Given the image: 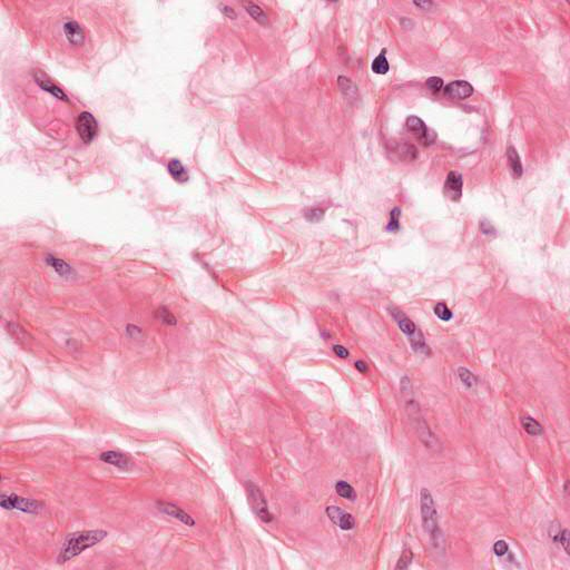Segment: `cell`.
Returning <instances> with one entry per match:
<instances>
[{"label":"cell","instance_id":"5b68a950","mask_svg":"<svg viewBox=\"0 0 570 570\" xmlns=\"http://www.w3.org/2000/svg\"><path fill=\"white\" fill-rule=\"evenodd\" d=\"M76 128L80 138L85 144L92 143L97 134V122L94 116L88 111H83L76 120Z\"/></svg>","mask_w":570,"mask_h":570},{"label":"cell","instance_id":"44dd1931","mask_svg":"<svg viewBox=\"0 0 570 570\" xmlns=\"http://www.w3.org/2000/svg\"><path fill=\"white\" fill-rule=\"evenodd\" d=\"M521 424L523 430L529 434L540 435L544 433V428H542V425L538 422L537 420L532 419L531 416H524V418H522Z\"/></svg>","mask_w":570,"mask_h":570},{"label":"cell","instance_id":"83f0119b","mask_svg":"<svg viewBox=\"0 0 570 570\" xmlns=\"http://www.w3.org/2000/svg\"><path fill=\"white\" fill-rule=\"evenodd\" d=\"M323 217H324V210L320 208L309 209L305 212V218H307L309 222L317 223L320 222L321 219H323Z\"/></svg>","mask_w":570,"mask_h":570},{"label":"cell","instance_id":"1f68e13d","mask_svg":"<svg viewBox=\"0 0 570 570\" xmlns=\"http://www.w3.org/2000/svg\"><path fill=\"white\" fill-rule=\"evenodd\" d=\"M509 550V546L505 540H498L493 545V551L497 556H505Z\"/></svg>","mask_w":570,"mask_h":570},{"label":"cell","instance_id":"8d00e7d4","mask_svg":"<svg viewBox=\"0 0 570 570\" xmlns=\"http://www.w3.org/2000/svg\"><path fill=\"white\" fill-rule=\"evenodd\" d=\"M354 365H356V369H357L359 372H361V373H366V372L369 371V366H367V364H366V363H365L364 361H361V360H360V361H357L356 364H354Z\"/></svg>","mask_w":570,"mask_h":570},{"label":"cell","instance_id":"e0dca14e","mask_svg":"<svg viewBox=\"0 0 570 570\" xmlns=\"http://www.w3.org/2000/svg\"><path fill=\"white\" fill-rule=\"evenodd\" d=\"M168 172L170 174V176L178 183H185L188 181L187 170L178 159H172L169 161Z\"/></svg>","mask_w":570,"mask_h":570},{"label":"cell","instance_id":"603a6c76","mask_svg":"<svg viewBox=\"0 0 570 570\" xmlns=\"http://www.w3.org/2000/svg\"><path fill=\"white\" fill-rule=\"evenodd\" d=\"M458 375H459L461 382L464 383L466 388H473L475 387V384H477V378H475V375L470 370L466 369V367L460 366L459 369H458Z\"/></svg>","mask_w":570,"mask_h":570},{"label":"cell","instance_id":"5bb4252c","mask_svg":"<svg viewBox=\"0 0 570 570\" xmlns=\"http://www.w3.org/2000/svg\"><path fill=\"white\" fill-rule=\"evenodd\" d=\"M407 128L415 137H418L420 141L425 142L428 140V128L421 118L415 117V116H410L407 119Z\"/></svg>","mask_w":570,"mask_h":570},{"label":"cell","instance_id":"4316f807","mask_svg":"<svg viewBox=\"0 0 570 570\" xmlns=\"http://www.w3.org/2000/svg\"><path fill=\"white\" fill-rule=\"evenodd\" d=\"M434 314L440 318V320L446 321V322L450 321L452 318V312L450 311V309L447 307V304H444V303H438L437 305H435Z\"/></svg>","mask_w":570,"mask_h":570},{"label":"cell","instance_id":"f1b7e54d","mask_svg":"<svg viewBox=\"0 0 570 570\" xmlns=\"http://www.w3.org/2000/svg\"><path fill=\"white\" fill-rule=\"evenodd\" d=\"M339 86L341 88V91H342L344 94H347L348 96H351L353 93H356V87H354V85L350 82V79L345 78V77H340L339 79Z\"/></svg>","mask_w":570,"mask_h":570},{"label":"cell","instance_id":"9a60e30c","mask_svg":"<svg viewBox=\"0 0 570 570\" xmlns=\"http://www.w3.org/2000/svg\"><path fill=\"white\" fill-rule=\"evenodd\" d=\"M36 82H37V84L39 85V87L42 88L43 91L52 94V96H55L56 98H58V100L64 101L67 103L69 102L68 96H67L59 87H57L56 85H53L52 82H49L47 78H45L42 74H37V76H36Z\"/></svg>","mask_w":570,"mask_h":570},{"label":"cell","instance_id":"6da1fadb","mask_svg":"<svg viewBox=\"0 0 570 570\" xmlns=\"http://www.w3.org/2000/svg\"><path fill=\"white\" fill-rule=\"evenodd\" d=\"M107 536H108L107 531L101 530V529L70 533L62 544L60 553L57 558L58 564H66L78 557L85 550L100 544Z\"/></svg>","mask_w":570,"mask_h":570},{"label":"cell","instance_id":"4dcf8cb0","mask_svg":"<svg viewBox=\"0 0 570 570\" xmlns=\"http://www.w3.org/2000/svg\"><path fill=\"white\" fill-rule=\"evenodd\" d=\"M480 231H481L482 234L487 236L496 235L495 227H493L488 221H486V219H481V221H480Z\"/></svg>","mask_w":570,"mask_h":570},{"label":"cell","instance_id":"ba28073f","mask_svg":"<svg viewBox=\"0 0 570 570\" xmlns=\"http://www.w3.org/2000/svg\"><path fill=\"white\" fill-rule=\"evenodd\" d=\"M462 186L464 179L459 173L450 172L448 174L447 181L444 183V195L453 202L460 201L462 196Z\"/></svg>","mask_w":570,"mask_h":570},{"label":"cell","instance_id":"2e32d148","mask_svg":"<svg viewBox=\"0 0 570 570\" xmlns=\"http://www.w3.org/2000/svg\"><path fill=\"white\" fill-rule=\"evenodd\" d=\"M507 157H508V164L511 170V174L515 178L521 177L522 175V165L517 151L514 146H509L507 150Z\"/></svg>","mask_w":570,"mask_h":570},{"label":"cell","instance_id":"f546056e","mask_svg":"<svg viewBox=\"0 0 570 570\" xmlns=\"http://www.w3.org/2000/svg\"><path fill=\"white\" fill-rule=\"evenodd\" d=\"M427 86L433 94L439 93L443 87V80L440 77H431L427 80Z\"/></svg>","mask_w":570,"mask_h":570},{"label":"cell","instance_id":"7a4b0ae2","mask_svg":"<svg viewBox=\"0 0 570 570\" xmlns=\"http://www.w3.org/2000/svg\"><path fill=\"white\" fill-rule=\"evenodd\" d=\"M420 507H421V518H422V526L424 531L435 538L439 535L438 526V513L435 508L433 497L428 489L422 488L420 493Z\"/></svg>","mask_w":570,"mask_h":570},{"label":"cell","instance_id":"3957f363","mask_svg":"<svg viewBox=\"0 0 570 570\" xmlns=\"http://www.w3.org/2000/svg\"><path fill=\"white\" fill-rule=\"evenodd\" d=\"M0 506L6 510H19L26 514H38L45 508L44 502L22 498L15 493L11 495H2L0 499Z\"/></svg>","mask_w":570,"mask_h":570},{"label":"cell","instance_id":"7c38bea8","mask_svg":"<svg viewBox=\"0 0 570 570\" xmlns=\"http://www.w3.org/2000/svg\"><path fill=\"white\" fill-rule=\"evenodd\" d=\"M64 33L68 42L74 46H79L84 43V30L77 21L70 20L64 25Z\"/></svg>","mask_w":570,"mask_h":570},{"label":"cell","instance_id":"ac0fdd59","mask_svg":"<svg viewBox=\"0 0 570 570\" xmlns=\"http://www.w3.org/2000/svg\"><path fill=\"white\" fill-rule=\"evenodd\" d=\"M243 6L245 8V10L250 13V16L253 18L255 21H258L259 25H266L267 24V16L266 13L264 12L263 9L258 6L257 3L254 2H243Z\"/></svg>","mask_w":570,"mask_h":570},{"label":"cell","instance_id":"9c48e42d","mask_svg":"<svg viewBox=\"0 0 570 570\" xmlns=\"http://www.w3.org/2000/svg\"><path fill=\"white\" fill-rule=\"evenodd\" d=\"M474 92L472 85L465 80H456L446 86L444 95L452 100H466L470 97Z\"/></svg>","mask_w":570,"mask_h":570},{"label":"cell","instance_id":"277c9868","mask_svg":"<svg viewBox=\"0 0 570 570\" xmlns=\"http://www.w3.org/2000/svg\"><path fill=\"white\" fill-rule=\"evenodd\" d=\"M246 491H248L249 502L251 507H252L255 515L262 520L264 522H271L273 520V516L270 513L267 507V502L265 497L263 496L262 491L257 484L249 481L246 483Z\"/></svg>","mask_w":570,"mask_h":570},{"label":"cell","instance_id":"52a82bcc","mask_svg":"<svg viewBox=\"0 0 570 570\" xmlns=\"http://www.w3.org/2000/svg\"><path fill=\"white\" fill-rule=\"evenodd\" d=\"M157 507H158L159 511L161 513L169 516V517H173L175 519L179 520V521L183 522L184 524H186L188 527H194L195 526V520L193 519L190 515L187 513H185L182 508H179L178 506L172 504V502H166V501H158L157 502Z\"/></svg>","mask_w":570,"mask_h":570},{"label":"cell","instance_id":"d4e9b609","mask_svg":"<svg viewBox=\"0 0 570 570\" xmlns=\"http://www.w3.org/2000/svg\"><path fill=\"white\" fill-rule=\"evenodd\" d=\"M400 216H401L400 208L394 207L391 212H390V221L387 226L388 231L390 232L399 231V228H400Z\"/></svg>","mask_w":570,"mask_h":570},{"label":"cell","instance_id":"d6986e66","mask_svg":"<svg viewBox=\"0 0 570 570\" xmlns=\"http://www.w3.org/2000/svg\"><path fill=\"white\" fill-rule=\"evenodd\" d=\"M409 338H410L409 341L411 343V347L415 352L425 353V354L429 353V347L427 344H425L424 336L422 334V332H421L419 329H416L415 333L409 336Z\"/></svg>","mask_w":570,"mask_h":570},{"label":"cell","instance_id":"74e56055","mask_svg":"<svg viewBox=\"0 0 570 570\" xmlns=\"http://www.w3.org/2000/svg\"><path fill=\"white\" fill-rule=\"evenodd\" d=\"M415 6H418V7L427 9L429 6H431V2H415Z\"/></svg>","mask_w":570,"mask_h":570},{"label":"cell","instance_id":"7402d4cb","mask_svg":"<svg viewBox=\"0 0 570 570\" xmlns=\"http://www.w3.org/2000/svg\"><path fill=\"white\" fill-rule=\"evenodd\" d=\"M335 490H336V493H338L341 498H343V499L354 500L357 498V493H356V491H354V489L351 484L345 482V481H342V480L336 482Z\"/></svg>","mask_w":570,"mask_h":570},{"label":"cell","instance_id":"30bf717a","mask_svg":"<svg viewBox=\"0 0 570 570\" xmlns=\"http://www.w3.org/2000/svg\"><path fill=\"white\" fill-rule=\"evenodd\" d=\"M100 459L103 462H105V464L114 466H116V468L122 469L125 471L131 470L132 466H133V461H132L131 458H129L127 455H125V453H123V452L106 451L104 453H102Z\"/></svg>","mask_w":570,"mask_h":570},{"label":"cell","instance_id":"e575fe53","mask_svg":"<svg viewBox=\"0 0 570 570\" xmlns=\"http://www.w3.org/2000/svg\"><path fill=\"white\" fill-rule=\"evenodd\" d=\"M333 352L336 357H339L341 359H347L350 356V352L343 347V345H334Z\"/></svg>","mask_w":570,"mask_h":570},{"label":"cell","instance_id":"8992f818","mask_svg":"<svg viewBox=\"0 0 570 570\" xmlns=\"http://www.w3.org/2000/svg\"><path fill=\"white\" fill-rule=\"evenodd\" d=\"M326 515L336 527L342 530H352L356 527V520L351 514L336 506H329L326 508Z\"/></svg>","mask_w":570,"mask_h":570},{"label":"cell","instance_id":"8fae6325","mask_svg":"<svg viewBox=\"0 0 570 570\" xmlns=\"http://www.w3.org/2000/svg\"><path fill=\"white\" fill-rule=\"evenodd\" d=\"M388 311L391 314V316L394 318V321L397 322L399 329H400L403 333L407 334L408 336H411L412 334L415 333L418 327L415 326L411 318L408 317L405 312L401 311V310L398 309L397 307H393V305H389Z\"/></svg>","mask_w":570,"mask_h":570},{"label":"cell","instance_id":"836d02e7","mask_svg":"<svg viewBox=\"0 0 570 570\" xmlns=\"http://www.w3.org/2000/svg\"><path fill=\"white\" fill-rule=\"evenodd\" d=\"M126 332H127V334L131 336V338H134V339L141 338L142 334H143V331H142L141 327H138L136 325H132V324L127 325Z\"/></svg>","mask_w":570,"mask_h":570},{"label":"cell","instance_id":"d6a6232c","mask_svg":"<svg viewBox=\"0 0 570 570\" xmlns=\"http://www.w3.org/2000/svg\"><path fill=\"white\" fill-rule=\"evenodd\" d=\"M559 541L562 542V546L564 547V549L566 553L569 555V530L568 529H565L564 531H562L559 533Z\"/></svg>","mask_w":570,"mask_h":570},{"label":"cell","instance_id":"484cf974","mask_svg":"<svg viewBox=\"0 0 570 570\" xmlns=\"http://www.w3.org/2000/svg\"><path fill=\"white\" fill-rule=\"evenodd\" d=\"M412 560H414V553H412L411 549H405L403 550V553L401 554L400 558H399V562L396 566L397 570H402V569H408L409 566L412 563Z\"/></svg>","mask_w":570,"mask_h":570},{"label":"cell","instance_id":"cb8c5ba5","mask_svg":"<svg viewBox=\"0 0 570 570\" xmlns=\"http://www.w3.org/2000/svg\"><path fill=\"white\" fill-rule=\"evenodd\" d=\"M156 317L158 318L161 323H164V324H166V325H176L177 324L176 317H175L174 314L165 307H161L160 309L157 310Z\"/></svg>","mask_w":570,"mask_h":570},{"label":"cell","instance_id":"d590c367","mask_svg":"<svg viewBox=\"0 0 570 570\" xmlns=\"http://www.w3.org/2000/svg\"><path fill=\"white\" fill-rule=\"evenodd\" d=\"M219 9H221L223 15L227 18H231V19H235L236 18V13L233 10V8L226 6V4H219Z\"/></svg>","mask_w":570,"mask_h":570},{"label":"cell","instance_id":"ffe728a7","mask_svg":"<svg viewBox=\"0 0 570 570\" xmlns=\"http://www.w3.org/2000/svg\"><path fill=\"white\" fill-rule=\"evenodd\" d=\"M371 69L374 74L378 75H385L390 69L389 62L387 57H385V49L380 52V55L372 61Z\"/></svg>","mask_w":570,"mask_h":570},{"label":"cell","instance_id":"4fadbf2b","mask_svg":"<svg viewBox=\"0 0 570 570\" xmlns=\"http://www.w3.org/2000/svg\"><path fill=\"white\" fill-rule=\"evenodd\" d=\"M46 262L49 266H51L53 271H55L60 277H65V279H70V277L75 276L76 272L73 267H71L68 263L65 262L64 259H60L53 255H48L46 258Z\"/></svg>","mask_w":570,"mask_h":570}]
</instances>
